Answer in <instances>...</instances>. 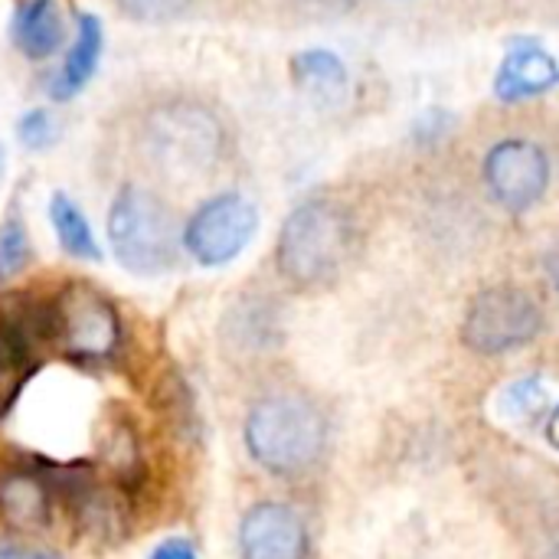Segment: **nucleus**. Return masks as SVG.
<instances>
[{"instance_id":"obj_1","label":"nucleus","mask_w":559,"mask_h":559,"mask_svg":"<svg viewBox=\"0 0 559 559\" xmlns=\"http://www.w3.org/2000/svg\"><path fill=\"white\" fill-rule=\"evenodd\" d=\"M134 141L144 160L177 177H210L233 157V121L213 98L167 92L134 118Z\"/></svg>"},{"instance_id":"obj_2","label":"nucleus","mask_w":559,"mask_h":559,"mask_svg":"<svg viewBox=\"0 0 559 559\" xmlns=\"http://www.w3.org/2000/svg\"><path fill=\"white\" fill-rule=\"evenodd\" d=\"M357 236V216L347 203L334 197H311L282 223L275 265L295 288H324L350 265Z\"/></svg>"},{"instance_id":"obj_3","label":"nucleus","mask_w":559,"mask_h":559,"mask_svg":"<svg viewBox=\"0 0 559 559\" xmlns=\"http://www.w3.org/2000/svg\"><path fill=\"white\" fill-rule=\"evenodd\" d=\"M242 436L259 468L278 478H298L321 462L328 419L311 400L269 396L249 409Z\"/></svg>"},{"instance_id":"obj_4","label":"nucleus","mask_w":559,"mask_h":559,"mask_svg":"<svg viewBox=\"0 0 559 559\" xmlns=\"http://www.w3.org/2000/svg\"><path fill=\"white\" fill-rule=\"evenodd\" d=\"M108 246L131 275H164L180 255V226L160 193L124 183L108 210Z\"/></svg>"},{"instance_id":"obj_5","label":"nucleus","mask_w":559,"mask_h":559,"mask_svg":"<svg viewBox=\"0 0 559 559\" xmlns=\"http://www.w3.org/2000/svg\"><path fill=\"white\" fill-rule=\"evenodd\" d=\"M46 341L75 364H105L121 347L118 308L95 285L72 282L46 305Z\"/></svg>"},{"instance_id":"obj_6","label":"nucleus","mask_w":559,"mask_h":559,"mask_svg":"<svg viewBox=\"0 0 559 559\" xmlns=\"http://www.w3.org/2000/svg\"><path fill=\"white\" fill-rule=\"evenodd\" d=\"M540 301L518 285H491L478 292L465 311L462 341L485 357H501L534 344L544 334Z\"/></svg>"},{"instance_id":"obj_7","label":"nucleus","mask_w":559,"mask_h":559,"mask_svg":"<svg viewBox=\"0 0 559 559\" xmlns=\"http://www.w3.org/2000/svg\"><path fill=\"white\" fill-rule=\"evenodd\" d=\"M481 180L508 213H531L544 203L554 180V157L534 134H501L481 157Z\"/></svg>"},{"instance_id":"obj_8","label":"nucleus","mask_w":559,"mask_h":559,"mask_svg":"<svg viewBox=\"0 0 559 559\" xmlns=\"http://www.w3.org/2000/svg\"><path fill=\"white\" fill-rule=\"evenodd\" d=\"M259 233V210L242 193H216L197 206L180 229V246L203 269H219L239 259Z\"/></svg>"},{"instance_id":"obj_9","label":"nucleus","mask_w":559,"mask_h":559,"mask_svg":"<svg viewBox=\"0 0 559 559\" xmlns=\"http://www.w3.org/2000/svg\"><path fill=\"white\" fill-rule=\"evenodd\" d=\"M46 341V305L10 311L0 318V419L16 406L23 386L39 370V347Z\"/></svg>"},{"instance_id":"obj_10","label":"nucleus","mask_w":559,"mask_h":559,"mask_svg":"<svg viewBox=\"0 0 559 559\" xmlns=\"http://www.w3.org/2000/svg\"><path fill=\"white\" fill-rule=\"evenodd\" d=\"M308 527L301 514L288 504L262 501L239 521L242 559H308Z\"/></svg>"},{"instance_id":"obj_11","label":"nucleus","mask_w":559,"mask_h":559,"mask_svg":"<svg viewBox=\"0 0 559 559\" xmlns=\"http://www.w3.org/2000/svg\"><path fill=\"white\" fill-rule=\"evenodd\" d=\"M559 82L557 59L544 46H514L498 66L495 75V98L501 105H521L554 92Z\"/></svg>"},{"instance_id":"obj_12","label":"nucleus","mask_w":559,"mask_h":559,"mask_svg":"<svg viewBox=\"0 0 559 559\" xmlns=\"http://www.w3.org/2000/svg\"><path fill=\"white\" fill-rule=\"evenodd\" d=\"M52 488L36 472H3L0 475V518L16 534H43L52 524Z\"/></svg>"},{"instance_id":"obj_13","label":"nucleus","mask_w":559,"mask_h":559,"mask_svg":"<svg viewBox=\"0 0 559 559\" xmlns=\"http://www.w3.org/2000/svg\"><path fill=\"white\" fill-rule=\"evenodd\" d=\"M66 501L85 537L118 540L128 531V504L118 495V488H105L88 478H69Z\"/></svg>"},{"instance_id":"obj_14","label":"nucleus","mask_w":559,"mask_h":559,"mask_svg":"<svg viewBox=\"0 0 559 559\" xmlns=\"http://www.w3.org/2000/svg\"><path fill=\"white\" fill-rule=\"evenodd\" d=\"M495 416L504 426L544 429L557 445V390L547 377H521L495 396Z\"/></svg>"},{"instance_id":"obj_15","label":"nucleus","mask_w":559,"mask_h":559,"mask_svg":"<svg viewBox=\"0 0 559 559\" xmlns=\"http://www.w3.org/2000/svg\"><path fill=\"white\" fill-rule=\"evenodd\" d=\"M298 92L318 108H337L350 95V72L334 49H305L292 59Z\"/></svg>"},{"instance_id":"obj_16","label":"nucleus","mask_w":559,"mask_h":559,"mask_svg":"<svg viewBox=\"0 0 559 559\" xmlns=\"http://www.w3.org/2000/svg\"><path fill=\"white\" fill-rule=\"evenodd\" d=\"M10 33H13L16 49L26 59L43 62V59L56 56L66 43L62 7L56 0H23L10 20Z\"/></svg>"},{"instance_id":"obj_17","label":"nucleus","mask_w":559,"mask_h":559,"mask_svg":"<svg viewBox=\"0 0 559 559\" xmlns=\"http://www.w3.org/2000/svg\"><path fill=\"white\" fill-rule=\"evenodd\" d=\"M102 46H105L102 20L95 13H82L79 23H75V43L66 52L62 69L49 82L52 102H69L92 82V75H95V69L102 62Z\"/></svg>"},{"instance_id":"obj_18","label":"nucleus","mask_w":559,"mask_h":559,"mask_svg":"<svg viewBox=\"0 0 559 559\" xmlns=\"http://www.w3.org/2000/svg\"><path fill=\"white\" fill-rule=\"evenodd\" d=\"M49 223L52 233L62 246V252H69L72 259L82 262H98L102 259V246L92 233V223L85 219V213L79 210V203L66 193H52L49 200Z\"/></svg>"},{"instance_id":"obj_19","label":"nucleus","mask_w":559,"mask_h":559,"mask_svg":"<svg viewBox=\"0 0 559 559\" xmlns=\"http://www.w3.org/2000/svg\"><path fill=\"white\" fill-rule=\"evenodd\" d=\"M33 259V246H29V233L23 216L13 210L3 223H0V282L16 278Z\"/></svg>"},{"instance_id":"obj_20","label":"nucleus","mask_w":559,"mask_h":559,"mask_svg":"<svg viewBox=\"0 0 559 559\" xmlns=\"http://www.w3.org/2000/svg\"><path fill=\"white\" fill-rule=\"evenodd\" d=\"M134 23H177L190 16L203 0H111Z\"/></svg>"},{"instance_id":"obj_21","label":"nucleus","mask_w":559,"mask_h":559,"mask_svg":"<svg viewBox=\"0 0 559 559\" xmlns=\"http://www.w3.org/2000/svg\"><path fill=\"white\" fill-rule=\"evenodd\" d=\"M16 138L26 151H49L62 138V128L49 108H29L16 124Z\"/></svg>"},{"instance_id":"obj_22","label":"nucleus","mask_w":559,"mask_h":559,"mask_svg":"<svg viewBox=\"0 0 559 559\" xmlns=\"http://www.w3.org/2000/svg\"><path fill=\"white\" fill-rule=\"evenodd\" d=\"M151 559H200L193 544L183 537H167L164 544H157V550L151 554Z\"/></svg>"},{"instance_id":"obj_23","label":"nucleus","mask_w":559,"mask_h":559,"mask_svg":"<svg viewBox=\"0 0 559 559\" xmlns=\"http://www.w3.org/2000/svg\"><path fill=\"white\" fill-rule=\"evenodd\" d=\"M0 559H59L49 550L26 547V544H0Z\"/></svg>"},{"instance_id":"obj_24","label":"nucleus","mask_w":559,"mask_h":559,"mask_svg":"<svg viewBox=\"0 0 559 559\" xmlns=\"http://www.w3.org/2000/svg\"><path fill=\"white\" fill-rule=\"evenodd\" d=\"M0 174H3V147H0Z\"/></svg>"}]
</instances>
